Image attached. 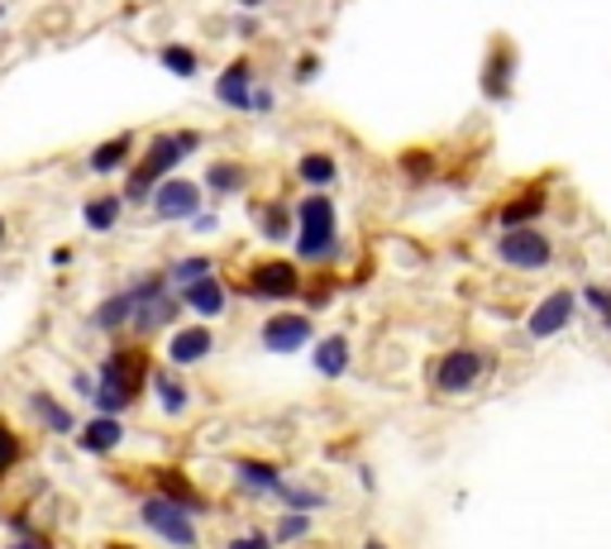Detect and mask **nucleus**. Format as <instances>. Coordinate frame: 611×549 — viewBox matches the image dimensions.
Returning a JSON list of instances; mask_svg holds the SVG:
<instances>
[{
  "instance_id": "nucleus-33",
  "label": "nucleus",
  "mask_w": 611,
  "mask_h": 549,
  "mask_svg": "<svg viewBox=\"0 0 611 549\" xmlns=\"http://www.w3.org/2000/svg\"><path fill=\"white\" fill-rule=\"evenodd\" d=\"M225 549H278V540H272L268 531H239L225 540Z\"/></svg>"
},
{
  "instance_id": "nucleus-29",
  "label": "nucleus",
  "mask_w": 611,
  "mask_h": 549,
  "mask_svg": "<svg viewBox=\"0 0 611 549\" xmlns=\"http://www.w3.org/2000/svg\"><path fill=\"white\" fill-rule=\"evenodd\" d=\"M278 501H287L292 511H320V507H326V493H316V487H296V483H287V477H282Z\"/></svg>"
},
{
  "instance_id": "nucleus-14",
  "label": "nucleus",
  "mask_w": 611,
  "mask_h": 549,
  "mask_svg": "<svg viewBox=\"0 0 611 549\" xmlns=\"http://www.w3.org/2000/svg\"><path fill=\"white\" fill-rule=\"evenodd\" d=\"M135 149H139V135H115V139H105V143H96V149L87 153V167L96 177H111L119 173V167H129V158H135Z\"/></svg>"
},
{
  "instance_id": "nucleus-9",
  "label": "nucleus",
  "mask_w": 611,
  "mask_h": 549,
  "mask_svg": "<svg viewBox=\"0 0 611 549\" xmlns=\"http://www.w3.org/2000/svg\"><path fill=\"white\" fill-rule=\"evenodd\" d=\"M249 292H254V302H287V296L302 292V268L287 258L258 263V268L249 272Z\"/></svg>"
},
{
  "instance_id": "nucleus-40",
  "label": "nucleus",
  "mask_w": 611,
  "mask_h": 549,
  "mask_svg": "<svg viewBox=\"0 0 611 549\" xmlns=\"http://www.w3.org/2000/svg\"><path fill=\"white\" fill-rule=\"evenodd\" d=\"M5 549H48L43 540H29V535H24V540H15V545H5Z\"/></svg>"
},
{
  "instance_id": "nucleus-45",
  "label": "nucleus",
  "mask_w": 611,
  "mask_h": 549,
  "mask_svg": "<svg viewBox=\"0 0 611 549\" xmlns=\"http://www.w3.org/2000/svg\"><path fill=\"white\" fill-rule=\"evenodd\" d=\"M111 549H135V545H111Z\"/></svg>"
},
{
  "instance_id": "nucleus-12",
  "label": "nucleus",
  "mask_w": 611,
  "mask_h": 549,
  "mask_svg": "<svg viewBox=\"0 0 611 549\" xmlns=\"http://www.w3.org/2000/svg\"><path fill=\"white\" fill-rule=\"evenodd\" d=\"M254 63L249 58H234L230 67L215 77V101L230 105V111H254Z\"/></svg>"
},
{
  "instance_id": "nucleus-22",
  "label": "nucleus",
  "mask_w": 611,
  "mask_h": 549,
  "mask_svg": "<svg viewBox=\"0 0 611 549\" xmlns=\"http://www.w3.org/2000/svg\"><path fill=\"white\" fill-rule=\"evenodd\" d=\"M29 411H34V421L43 430H53V435H72V430H77V411H67V406L58 397H48V392H34Z\"/></svg>"
},
{
  "instance_id": "nucleus-10",
  "label": "nucleus",
  "mask_w": 611,
  "mask_h": 549,
  "mask_svg": "<svg viewBox=\"0 0 611 549\" xmlns=\"http://www.w3.org/2000/svg\"><path fill=\"white\" fill-rule=\"evenodd\" d=\"M310 334H316L310 330V316H302V310H282V316L263 320L258 340H263V349H272V354H296V349H306Z\"/></svg>"
},
{
  "instance_id": "nucleus-43",
  "label": "nucleus",
  "mask_w": 611,
  "mask_h": 549,
  "mask_svg": "<svg viewBox=\"0 0 611 549\" xmlns=\"http://www.w3.org/2000/svg\"><path fill=\"white\" fill-rule=\"evenodd\" d=\"M0 244H5V220H0Z\"/></svg>"
},
{
  "instance_id": "nucleus-17",
  "label": "nucleus",
  "mask_w": 611,
  "mask_h": 549,
  "mask_svg": "<svg viewBox=\"0 0 611 549\" xmlns=\"http://www.w3.org/2000/svg\"><path fill=\"white\" fill-rule=\"evenodd\" d=\"M234 483L244 487L249 497H278L282 473L272 469V463H258V459H234Z\"/></svg>"
},
{
  "instance_id": "nucleus-19",
  "label": "nucleus",
  "mask_w": 611,
  "mask_h": 549,
  "mask_svg": "<svg viewBox=\"0 0 611 549\" xmlns=\"http://www.w3.org/2000/svg\"><path fill=\"white\" fill-rule=\"evenodd\" d=\"M125 445V425H119V416H91L87 425H81V449L87 454H115Z\"/></svg>"
},
{
  "instance_id": "nucleus-46",
  "label": "nucleus",
  "mask_w": 611,
  "mask_h": 549,
  "mask_svg": "<svg viewBox=\"0 0 611 549\" xmlns=\"http://www.w3.org/2000/svg\"><path fill=\"white\" fill-rule=\"evenodd\" d=\"M607 330H611V316H607Z\"/></svg>"
},
{
  "instance_id": "nucleus-16",
  "label": "nucleus",
  "mask_w": 611,
  "mask_h": 549,
  "mask_svg": "<svg viewBox=\"0 0 611 549\" xmlns=\"http://www.w3.org/2000/svg\"><path fill=\"white\" fill-rule=\"evenodd\" d=\"M182 306L211 320V316H220V310L230 306V292H225V282L215 278V272H206V278H196V282L182 286Z\"/></svg>"
},
{
  "instance_id": "nucleus-27",
  "label": "nucleus",
  "mask_w": 611,
  "mask_h": 549,
  "mask_svg": "<svg viewBox=\"0 0 611 549\" xmlns=\"http://www.w3.org/2000/svg\"><path fill=\"white\" fill-rule=\"evenodd\" d=\"M258 230L272 239V244H282V239L296 234V210H287L282 201H268V206L258 210Z\"/></svg>"
},
{
  "instance_id": "nucleus-30",
  "label": "nucleus",
  "mask_w": 611,
  "mask_h": 549,
  "mask_svg": "<svg viewBox=\"0 0 611 549\" xmlns=\"http://www.w3.org/2000/svg\"><path fill=\"white\" fill-rule=\"evenodd\" d=\"M211 272V258H201V254H191V258H177L173 268H167V282L177 286V292H182L187 282H196V278H206Z\"/></svg>"
},
{
  "instance_id": "nucleus-7",
  "label": "nucleus",
  "mask_w": 611,
  "mask_h": 549,
  "mask_svg": "<svg viewBox=\"0 0 611 549\" xmlns=\"http://www.w3.org/2000/svg\"><path fill=\"white\" fill-rule=\"evenodd\" d=\"M497 258L507 263V268L540 272V268H549V263H555V244H549V234L535 230V225H517V230H501Z\"/></svg>"
},
{
  "instance_id": "nucleus-1",
  "label": "nucleus",
  "mask_w": 611,
  "mask_h": 549,
  "mask_svg": "<svg viewBox=\"0 0 611 549\" xmlns=\"http://www.w3.org/2000/svg\"><path fill=\"white\" fill-rule=\"evenodd\" d=\"M201 129H167V135H153V143L143 149V158L129 167V177H125V206H149L153 201V187L163 182V177H173L177 167H182L191 153L201 149Z\"/></svg>"
},
{
  "instance_id": "nucleus-23",
  "label": "nucleus",
  "mask_w": 611,
  "mask_h": 549,
  "mask_svg": "<svg viewBox=\"0 0 611 549\" xmlns=\"http://www.w3.org/2000/svg\"><path fill=\"white\" fill-rule=\"evenodd\" d=\"M545 206H549V196H545V187H531V191H521L517 201H507L501 206V230H517V225H531V220H540L545 215Z\"/></svg>"
},
{
  "instance_id": "nucleus-3",
  "label": "nucleus",
  "mask_w": 611,
  "mask_h": 549,
  "mask_svg": "<svg viewBox=\"0 0 611 549\" xmlns=\"http://www.w3.org/2000/svg\"><path fill=\"white\" fill-rule=\"evenodd\" d=\"M153 368L143 363L139 349H115L111 358H105L101 368H96V411L101 416H119L129 411V401L143 392V382H149Z\"/></svg>"
},
{
  "instance_id": "nucleus-26",
  "label": "nucleus",
  "mask_w": 611,
  "mask_h": 549,
  "mask_svg": "<svg viewBox=\"0 0 611 549\" xmlns=\"http://www.w3.org/2000/svg\"><path fill=\"white\" fill-rule=\"evenodd\" d=\"M215 196H234V191H244L249 187V167L244 163H230V158H220V163H211L206 167V177H201Z\"/></svg>"
},
{
  "instance_id": "nucleus-32",
  "label": "nucleus",
  "mask_w": 611,
  "mask_h": 549,
  "mask_svg": "<svg viewBox=\"0 0 611 549\" xmlns=\"http://www.w3.org/2000/svg\"><path fill=\"white\" fill-rule=\"evenodd\" d=\"M20 454H24V445H20V435L10 425H0V473H10L20 463Z\"/></svg>"
},
{
  "instance_id": "nucleus-13",
  "label": "nucleus",
  "mask_w": 611,
  "mask_h": 549,
  "mask_svg": "<svg viewBox=\"0 0 611 549\" xmlns=\"http://www.w3.org/2000/svg\"><path fill=\"white\" fill-rule=\"evenodd\" d=\"M511 81H517V48L497 39L483 63V95L487 101H511Z\"/></svg>"
},
{
  "instance_id": "nucleus-2",
  "label": "nucleus",
  "mask_w": 611,
  "mask_h": 549,
  "mask_svg": "<svg viewBox=\"0 0 611 549\" xmlns=\"http://www.w3.org/2000/svg\"><path fill=\"white\" fill-rule=\"evenodd\" d=\"M296 258L302 263H334L340 254V210L326 191H306L296 201Z\"/></svg>"
},
{
  "instance_id": "nucleus-42",
  "label": "nucleus",
  "mask_w": 611,
  "mask_h": 549,
  "mask_svg": "<svg viewBox=\"0 0 611 549\" xmlns=\"http://www.w3.org/2000/svg\"><path fill=\"white\" fill-rule=\"evenodd\" d=\"M364 549H387V545H382V540H364Z\"/></svg>"
},
{
  "instance_id": "nucleus-36",
  "label": "nucleus",
  "mask_w": 611,
  "mask_h": 549,
  "mask_svg": "<svg viewBox=\"0 0 611 549\" xmlns=\"http://www.w3.org/2000/svg\"><path fill=\"white\" fill-rule=\"evenodd\" d=\"M316 77H320V58L302 53V58H296V67H292V81H302V87H306V81H316Z\"/></svg>"
},
{
  "instance_id": "nucleus-5",
  "label": "nucleus",
  "mask_w": 611,
  "mask_h": 549,
  "mask_svg": "<svg viewBox=\"0 0 611 549\" xmlns=\"http://www.w3.org/2000/svg\"><path fill=\"white\" fill-rule=\"evenodd\" d=\"M139 516H143V525H149L153 535H158V540H167L173 549H196L201 545L196 525H191V511L182 507V501H173L167 493L143 497L139 501Z\"/></svg>"
},
{
  "instance_id": "nucleus-28",
  "label": "nucleus",
  "mask_w": 611,
  "mask_h": 549,
  "mask_svg": "<svg viewBox=\"0 0 611 549\" xmlns=\"http://www.w3.org/2000/svg\"><path fill=\"white\" fill-rule=\"evenodd\" d=\"M158 63L173 72V77L191 81V77L201 72V53H196V48H187V43H163V48H158Z\"/></svg>"
},
{
  "instance_id": "nucleus-25",
  "label": "nucleus",
  "mask_w": 611,
  "mask_h": 549,
  "mask_svg": "<svg viewBox=\"0 0 611 549\" xmlns=\"http://www.w3.org/2000/svg\"><path fill=\"white\" fill-rule=\"evenodd\" d=\"M149 382H153V397H158V406H163L167 416H182V411H187L191 392L182 387V378H177L173 368H153Z\"/></svg>"
},
{
  "instance_id": "nucleus-31",
  "label": "nucleus",
  "mask_w": 611,
  "mask_h": 549,
  "mask_svg": "<svg viewBox=\"0 0 611 549\" xmlns=\"http://www.w3.org/2000/svg\"><path fill=\"white\" fill-rule=\"evenodd\" d=\"M302 535H310V511H287L278 531H272V540H302Z\"/></svg>"
},
{
  "instance_id": "nucleus-39",
  "label": "nucleus",
  "mask_w": 611,
  "mask_h": 549,
  "mask_svg": "<svg viewBox=\"0 0 611 549\" xmlns=\"http://www.w3.org/2000/svg\"><path fill=\"white\" fill-rule=\"evenodd\" d=\"M234 34H239V39H254V34H258V20H254V10H244V15H239Z\"/></svg>"
},
{
  "instance_id": "nucleus-15",
  "label": "nucleus",
  "mask_w": 611,
  "mask_h": 549,
  "mask_svg": "<svg viewBox=\"0 0 611 549\" xmlns=\"http://www.w3.org/2000/svg\"><path fill=\"white\" fill-rule=\"evenodd\" d=\"M211 349H215V334L206 325H187V330H177L173 340H167V358H173V368L201 363V358H211Z\"/></svg>"
},
{
  "instance_id": "nucleus-20",
  "label": "nucleus",
  "mask_w": 611,
  "mask_h": 549,
  "mask_svg": "<svg viewBox=\"0 0 611 549\" xmlns=\"http://www.w3.org/2000/svg\"><path fill=\"white\" fill-rule=\"evenodd\" d=\"M129 316H135V302H129V292L119 286V292H111L101 306L91 310V325L101 334H125L129 330Z\"/></svg>"
},
{
  "instance_id": "nucleus-18",
  "label": "nucleus",
  "mask_w": 611,
  "mask_h": 549,
  "mask_svg": "<svg viewBox=\"0 0 611 549\" xmlns=\"http://www.w3.org/2000/svg\"><path fill=\"white\" fill-rule=\"evenodd\" d=\"M81 220H87L91 234H111L119 220H125V196H115V191H101V196H87V206H81Z\"/></svg>"
},
{
  "instance_id": "nucleus-21",
  "label": "nucleus",
  "mask_w": 611,
  "mask_h": 549,
  "mask_svg": "<svg viewBox=\"0 0 611 549\" xmlns=\"http://www.w3.org/2000/svg\"><path fill=\"white\" fill-rule=\"evenodd\" d=\"M349 358H354L349 340H344V334H326V340L316 344V354H310V363H316L320 378H344L349 373Z\"/></svg>"
},
{
  "instance_id": "nucleus-24",
  "label": "nucleus",
  "mask_w": 611,
  "mask_h": 549,
  "mask_svg": "<svg viewBox=\"0 0 611 549\" xmlns=\"http://www.w3.org/2000/svg\"><path fill=\"white\" fill-rule=\"evenodd\" d=\"M296 177H302V187H310V191H326V187H334L340 182V163L330 158V153H302L296 158Z\"/></svg>"
},
{
  "instance_id": "nucleus-44",
  "label": "nucleus",
  "mask_w": 611,
  "mask_h": 549,
  "mask_svg": "<svg viewBox=\"0 0 611 549\" xmlns=\"http://www.w3.org/2000/svg\"><path fill=\"white\" fill-rule=\"evenodd\" d=\"M0 20H5V0H0Z\"/></svg>"
},
{
  "instance_id": "nucleus-4",
  "label": "nucleus",
  "mask_w": 611,
  "mask_h": 549,
  "mask_svg": "<svg viewBox=\"0 0 611 549\" xmlns=\"http://www.w3.org/2000/svg\"><path fill=\"white\" fill-rule=\"evenodd\" d=\"M129 302H135V316H129V334H153L167 330L182 310V292L167 282V272H139L135 282L125 286Z\"/></svg>"
},
{
  "instance_id": "nucleus-35",
  "label": "nucleus",
  "mask_w": 611,
  "mask_h": 549,
  "mask_svg": "<svg viewBox=\"0 0 611 549\" xmlns=\"http://www.w3.org/2000/svg\"><path fill=\"white\" fill-rule=\"evenodd\" d=\"M583 302H588L602 320L611 316V292H607V286H593V282H588V286H583Z\"/></svg>"
},
{
  "instance_id": "nucleus-8",
  "label": "nucleus",
  "mask_w": 611,
  "mask_h": 549,
  "mask_svg": "<svg viewBox=\"0 0 611 549\" xmlns=\"http://www.w3.org/2000/svg\"><path fill=\"white\" fill-rule=\"evenodd\" d=\"M493 368V358H487L483 349H449L445 358L435 363V387L445 392V397H459V392H473L478 382H483V373Z\"/></svg>"
},
{
  "instance_id": "nucleus-34",
  "label": "nucleus",
  "mask_w": 611,
  "mask_h": 549,
  "mask_svg": "<svg viewBox=\"0 0 611 549\" xmlns=\"http://www.w3.org/2000/svg\"><path fill=\"white\" fill-rule=\"evenodd\" d=\"M402 173L411 177V182H425V177L435 173V163H430V153H406V158H402Z\"/></svg>"
},
{
  "instance_id": "nucleus-6",
  "label": "nucleus",
  "mask_w": 611,
  "mask_h": 549,
  "mask_svg": "<svg viewBox=\"0 0 611 549\" xmlns=\"http://www.w3.org/2000/svg\"><path fill=\"white\" fill-rule=\"evenodd\" d=\"M201 206H206V191H201V182H191V177H163L158 187H153V220L158 225H191L201 215Z\"/></svg>"
},
{
  "instance_id": "nucleus-11",
  "label": "nucleus",
  "mask_w": 611,
  "mask_h": 549,
  "mask_svg": "<svg viewBox=\"0 0 611 549\" xmlns=\"http://www.w3.org/2000/svg\"><path fill=\"white\" fill-rule=\"evenodd\" d=\"M573 306H578V296L569 292V286H559V292H549L540 306L531 310V320H525V334L531 340H549V334H559L573 320Z\"/></svg>"
},
{
  "instance_id": "nucleus-37",
  "label": "nucleus",
  "mask_w": 611,
  "mask_h": 549,
  "mask_svg": "<svg viewBox=\"0 0 611 549\" xmlns=\"http://www.w3.org/2000/svg\"><path fill=\"white\" fill-rule=\"evenodd\" d=\"M272 105H278V91H272V87H254V115H268Z\"/></svg>"
},
{
  "instance_id": "nucleus-38",
  "label": "nucleus",
  "mask_w": 611,
  "mask_h": 549,
  "mask_svg": "<svg viewBox=\"0 0 611 549\" xmlns=\"http://www.w3.org/2000/svg\"><path fill=\"white\" fill-rule=\"evenodd\" d=\"M72 392H77V397H96V378L91 373H72Z\"/></svg>"
},
{
  "instance_id": "nucleus-41",
  "label": "nucleus",
  "mask_w": 611,
  "mask_h": 549,
  "mask_svg": "<svg viewBox=\"0 0 611 549\" xmlns=\"http://www.w3.org/2000/svg\"><path fill=\"white\" fill-rule=\"evenodd\" d=\"M234 5H239V10H254V15H258V10L268 5V0H234Z\"/></svg>"
}]
</instances>
